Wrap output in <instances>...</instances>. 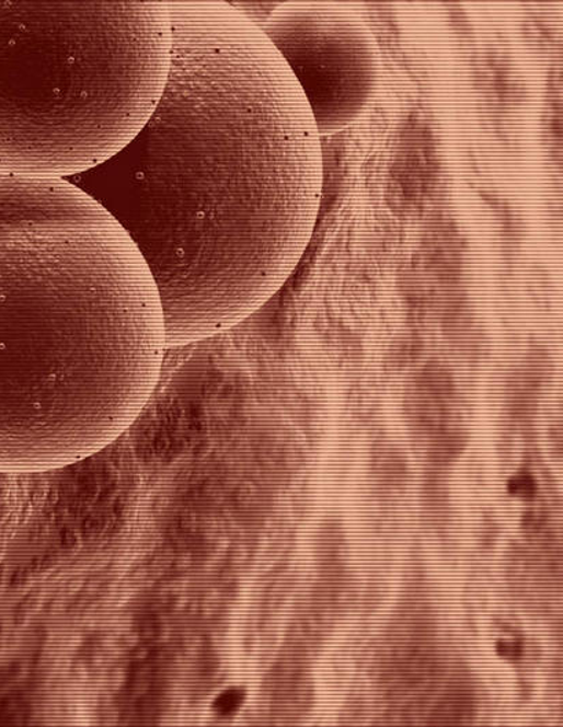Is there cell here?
Wrapping results in <instances>:
<instances>
[{
	"instance_id": "cell-6",
	"label": "cell",
	"mask_w": 563,
	"mask_h": 727,
	"mask_svg": "<svg viewBox=\"0 0 563 727\" xmlns=\"http://www.w3.org/2000/svg\"><path fill=\"white\" fill-rule=\"evenodd\" d=\"M474 716V702L470 694L455 691L447 694L433 714L432 724L464 725Z\"/></svg>"
},
{
	"instance_id": "cell-8",
	"label": "cell",
	"mask_w": 563,
	"mask_h": 727,
	"mask_svg": "<svg viewBox=\"0 0 563 727\" xmlns=\"http://www.w3.org/2000/svg\"><path fill=\"white\" fill-rule=\"evenodd\" d=\"M434 438L436 439L432 447V460L436 462V465L452 464L464 450L466 439L462 434L439 432Z\"/></svg>"
},
{
	"instance_id": "cell-4",
	"label": "cell",
	"mask_w": 563,
	"mask_h": 727,
	"mask_svg": "<svg viewBox=\"0 0 563 727\" xmlns=\"http://www.w3.org/2000/svg\"><path fill=\"white\" fill-rule=\"evenodd\" d=\"M262 30L298 80L320 137L363 115L377 90L379 56L357 15L337 4L278 3Z\"/></svg>"
},
{
	"instance_id": "cell-7",
	"label": "cell",
	"mask_w": 563,
	"mask_h": 727,
	"mask_svg": "<svg viewBox=\"0 0 563 727\" xmlns=\"http://www.w3.org/2000/svg\"><path fill=\"white\" fill-rule=\"evenodd\" d=\"M415 391L445 402L455 391L453 374L441 364H428L417 376Z\"/></svg>"
},
{
	"instance_id": "cell-10",
	"label": "cell",
	"mask_w": 563,
	"mask_h": 727,
	"mask_svg": "<svg viewBox=\"0 0 563 727\" xmlns=\"http://www.w3.org/2000/svg\"><path fill=\"white\" fill-rule=\"evenodd\" d=\"M404 470V462H402L400 457L395 454H386L382 464H380V475L388 478V481H391V478L397 481Z\"/></svg>"
},
{
	"instance_id": "cell-1",
	"label": "cell",
	"mask_w": 563,
	"mask_h": 727,
	"mask_svg": "<svg viewBox=\"0 0 563 727\" xmlns=\"http://www.w3.org/2000/svg\"><path fill=\"white\" fill-rule=\"evenodd\" d=\"M168 80L119 153L67 180L136 244L168 348L225 335L278 293L318 212L323 154L286 59L232 2H169Z\"/></svg>"
},
{
	"instance_id": "cell-3",
	"label": "cell",
	"mask_w": 563,
	"mask_h": 727,
	"mask_svg": "<svg viewBox=\"0 0 563 727\" xmlns=\"http://www.w3.org/2000/svg\"><path fill=\"white\" fill-rule=\"evenodd\" d=\"M170 57L169 2H0V172L71 180L119 153Z\"/></svg>"
},
{
	"instance_id": "cell-9",
	"label": "cell",
	"mask_w": 563,
	"mask_h": 727,
	"mask_svg": "<svg viewBox=\"0 0 563 727\" xmlns=\"http://www.w3.org/2000/svg\"><path fill=\"white\" fill-rule=\"evenodd\" d=\"M508 489L514 497L529 499L536 494V482L530 475H517L509 481Z\"/></svg>"
},
{
	"instance_id": "cell-5",
	"label": "cell",
	"mask_w": 563,
	"mask_h": 727,
	"mask_svg": "<svg viewBox=\"0 0 563 727\" xmlns=\"http://www.w3.org/2000/svg\"><path fill=\"white\" fill-rule=\"evenodd\" d=\"M436 678V663L426 654H412L397 663L391 674V688L402 696H415L430 688Z\"/></svg>"
},
{
	"instance_id": "cell-2",
	"label": "cell",
	"mask_w": 563,
	"mask_h": 727,
	"mask_svg": "<svg viewBox=\"0 0 563 727\" xmlns=\"http://www.w3.org/2000/svg\"><path fill=\"white\" fill-rule=\"evenodd\" d=\"M165 354L159 290L125 229L67 180L0 172V475L114 445Z\"/></svg>"
}]
</instances>
